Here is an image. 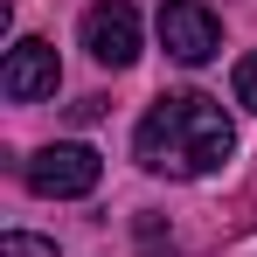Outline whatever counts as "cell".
Wrapping results in <instances>:
<instances>
[{
	"mask_svg": "<svg viewBox=\"0 0 257 257\" xmlns=\"http://www.w3.org/2000/svg\"><path fill=\"white\" fill-rule=\"evenodd\" d=\"M56 49L42 42V35H21V42L7 49V70H0V90L14 97V104H35V97H49L56 90Z\"/></svg>",
	"mask_w": 257,
	"mask_h": 257,
	"instance_id": "obj_5",
	"label": "cell"
},
{
	"mask_svg": "<svg viewBox=\"0 0 257 257\" xmlns=\"http://www.w3.org/2000/svg\"><path fill=\"white\" fill-rule=\"evenodd\" d=\"M160 42H167L174 63H209L222 49V21L202 0H160Z\"/></svg>",
	"mask_w": 257,
	"mask_h": 257,
	"instance_id": "obj_4",
	"label": "cell"
},
{
	"mask_svg": "<svg viewBox=\"0 0 257 257\" xmlns=\"http://www.w3.org/2000/svg\"><path fill=\"white\" fill-rule=\"evenodd\" d=\"M132 153H139V167H153V174L195 181V174H215L236 153V125H229V111L215 104L209 90H167V97H153V111L139 118Z\"/></svg>",
	"mask_w": 257,
	"mask_h": 257,
	"instance_id": "obj_1",
	"label": "cell"
},
{
	"mask_svg": "<svg viewBox=\"0 0 257 257\" xmlns=\"http://www.w3.org/2000/svg\"><path fill=\"white\" fill-rule=\"evenodd\" d=\"M84 49L104 70L139 63V7H132V0H97V7H84Z\"/></svg>",
	"mask_w": 257,
	"mask_h": 257,
	"instance_id": "obj_3",
	"label": "cell"
},
{
	"mask_svg": "<svg viewBox=\"0 0 257 257\" xmlns=\"http://www.w3.org/2000/svg\"><path fill=\"white\" fill-rule=\"evenodd\" d=\"M236 104H243V111H257V49L236 63Z\"/></svg>",
	"mask_w": 257,
	"mask_h": 257,
	"instance_id": "obj_7",
	"label": "cell"
},
{
	"mask_svg": "<svg viewBox=\"0 0 257 257\" xmlns=\"http://www.w3.org/2000/svg\"><path fill=\"white\" fill-rule=\"evenodd\" d=\"M21 174H28V188L49 195V202H77V195H90V188L104 181V160H97L90 146H77V139H63V146H42Z\"/></svg>",
	"mask_w": 257,
	"mask_h": 257,
	"instance_id": "obj_2",
	"label": "cell"
},
{
	"mask_svg": "<svg viewBox=\"0 0 257 257\" xmlns=\"http://www.w3.org/2000/svg\"><path fill=\"white\" fill-rule=\"evenodd\" d=\"M0 257H56V243L49 236H28V229H7L0 236Z\"/></svg>",
	"mask_w": 257,
	"mask_h": 257,
	"instance_id": "obj_6",
	"label": "cell"
}]
</instances>
